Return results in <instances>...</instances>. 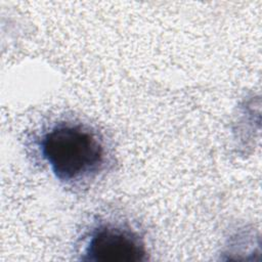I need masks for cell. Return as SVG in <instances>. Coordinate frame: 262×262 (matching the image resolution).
<instances>
[{
	"instance_id": "2",
	"label": "cell",
	"mask_w": 262,
	"mask_h": 262,
	"mask_svg": "<svg viewBox=\"0 0 262 262\" xmlns=\"http://www.w3.org/2000/svg\"><path fill=\"white\" fill-rule=\"evenodd\" d=\"M82 260L141 262L147 260V251L142 238L136 232L121 226L103 224L91 232Z\"/></svg>"
},
{
	"instance_id": "1",
	"label": "cell",
	"mask_w": 262,
	"mask_h": 262,
	"mask_svg": "<svg viewBox=\"0 0 262 262\" xmlns=\"http://www.w3.org/2000/svg\"><path fill=\"white\" fill-rule=\"evenodd\" d=\"M38 147L60 181L73 182L96 174L104 163V147L87 127L62 122L44 132Z\"/></svg>"
}]
</instances>
